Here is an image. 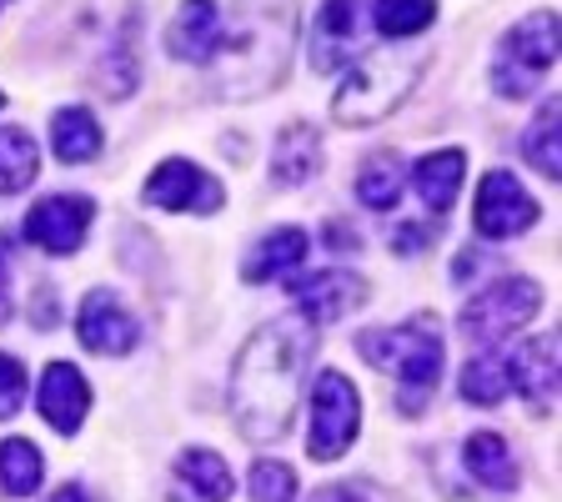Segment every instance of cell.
<instances>
[{"instance_id": "obj_1", "label": "cell", "mask_w": 562, "mask_h": 502, "mask_svg": "<svg viewBox=\"0 0 562 502\" xmlns=\"http://www.w3.org/2000/svg\"><path fill=\"white\" fill-rule=\"evenodd\" d=\"M312 332L302 322H267L246 337L232 372V417L246 443H281L292 433Z\"/></svg>"}, {"instance_id": "obj_2", "label": "cell", "mask_w": 562, "mask_h": 502, "mask_svg": "<svg viewBox=\"0 0 562 502\" xmlns=\"http://www.w3.org/2000/svg\"><path fill=\"white\" fill-rule=\"evenodd\" d=\"M296 11L292 0H241V21L211 51V86L232 101L267 96L292 66Z\"/></svg>"}, {"instance_id": "obj_3", "label": "cell", "mask_w": 562, "mask_h": 502, "mask_svg": "<svg viewBox=\"0 0 562 502\" xmlns=\"http://www.w3.org/2000/svg\"><path fill=\"white\" fill-rule=\"evenodd\" d=\"M422 66H427V51H402V46L367 51V56L351 66L347 81H341L337 101H331V121H337V126H372V121L392 116L412 96Z\"/></svg>"}, {"instance_id": "obj_4", "label": "cell", "mask_w": 562, "mask_h": 502, "mask_svg": "<svg viewBox=\"0 0 562 502\" xmlns=\"http://www.w3.org/2000/svg\"><path fill=\"white\" fill-rule=\"evenodd\" d=\"M357 352H362L372 367L392 372L402 382V412H422V402L432 398V387L442 382V332H437L432 316H417L407 327H382V332H362L357 337Z\"/></svg>"}, {"instance_id": "obj_5", "label": "cell", "mask_w": 562, "mask_h": 502, "mask_svg": "<svg viewBox=\"0 0 562 502\" xmlns=\"http://www.w3.org/2000/svg\"><path fill=\"white\" fill-rule=\"evenodd\" d=\"M552 60H558V11H532L497 41V56H492L487 70L492 91L507 96V101H522V96L538 91L542 70Z\"/></svg>"}, {"instance_id": "obj_6", "label": "cell", "mask_w": 562, "mask_h": 502, "mask_svg": "<svg viewBox=\"0 0 562 502\" xmlns=\"http://www.w3.org/2000/svg\"><path fill=\"white\" fill-rule=\"evenodd\" d=\"M538 306H542L538 281L507 277V281H492V287H482V292L472 297L468 306H462L457 327H462V337H468V342H477V347H492V342L513 337L517 327H527V322L538 316Z\"/></svg>"}, {"instance_id": "obj_7", "label": "cell", "mask_w": 562, "mask_h": 502, "mask_svg": "<svg viewBox=\"0 0 562 502\" xmlns=\"http://www.w3.org/2000/svg\"><path fill=\"white\" fill-rule=\"evenodd\" d=\"M362 433V398H357V387L327 367V372H316L312 382V437H306V453L316 462H337L351 443Z\"/></svg>"}, {"instance_id": "obj_8", "label": "cell", "mask_w": 562, "mask_h": 502, "mask_svg": "<svg viewBox=\"0 0 562 502\" xmlns=\"http://www.w3.org/2000/svg\"><path fill=\"white\" fill-rule=\"evenodd\" d=\"M91 216L95 207L86 197H46L35 201L31 216H25V242L50 252V257H70L91 232Z\"/></svg>"}, {"instance_id": "obj_9", "label": "cell", "mask_w": 562, "mask_h": 502, "mask_svg": "<svg viewBox=\"0 0 562 502\" xmlns=\"http://www.w3.org/2000/svg\"><path fill=\"white\" fill-rule=\"evenodd\" d=\"M140 197L151 201V207H161V211H216L226 191H222V181L206 176L196 161L171 156V161H161L151 171V181H146Z\"/></svg>"}, {"instance_id": "obj_10", "label": "cell", "mask_w": 562, "mask_h": 502, "mask_svg": "<svg viewBox=\"0 0 562 502\" xmlns=\"http://www.w3.org/2000/svg\"><path fill=\"white\" fill-rule=\"evenodd\" d=\"M357 46H362V0H322V11L312 21V41H306L312 70L331 76L357 56Z\"/></svg>"}, {"instance_id": "obj_11", "label": "cell", "mask_w": 562, "mask_h": 502, "mask_svg": "<svg viewBox=\"0 0 562 502\" xmlns=\"http://www.w3.org/2000/svg\"><path fill=\"white\" fill-rule=\"evenodd\" d=\"M472 222H477L482 236L503 242V236H517L538 222V201L517 187L513 171H487L477 187V216Z\"/></svg>"}, {"instance_id": "obj_12", "label": "cell", "mask_w": 562, "mask_h": 502, "mask_svg": "<svg viewBox=\"0 0 562 502\" xmlns=\"http://www.w3.org/2000/svg\"><path fill=\"white\" fill-rule=\"evenodd\" d=\"M76 337H81L86 352H101V357H121L140 342L136 316L116 302V292H91L81 302V316H76Z\"/></svg>"}, {"instance_id": "obj_13", "label": "cell", "mask_w": 562, "mask_h": 502, "mask_svg": "<svg viewBox=\"0 0 562 502\" xmlns=\"http://www.w3.org/2000/svg\"><path fill=\"white\" fill-rule=\"evenodd\" d=\"M507 382L522 392L527 408L538 412V417H548L558 408V337L542 332V337L527 342L513 362H507Z\"/></svg>"}, {"instance_id": "obj_14", "label": "cell", "mask_w": 562, "mask_h": 502, "mask_svg": "<svg viewBox=\"0 0 562 502\" xmlns=\"http://www.w3.org/2000/svg\"><path fill=\"white\" fill-rule=\"evenodd\" d=\"M35 402H41V417H46L56 433L70 437V433H81L86 408H91V387H86V377L70 362H50L46 377H41Z\"/></svg>"}, {"instance_id": "obj_15", "label": "cell", "mask_w": 562, "mask_h": 502, "mask_svg": "<svg viewBox=\"0 0 562 502\" xmlns=\"http://www.w3.org/2000/svg\"><path fill=\"white\" fill-rule=\"evenodd\" d=\"M296 306L306 322H337L357 302H367V281L357 271H316V277L296 281Z\"/></svg>"}, {"instance_id": "obj_16", "label": "cell", "mask_w": 562, "mask_h": 502, "mask_svg": "<svg viewBox=\"0 0 562 502\" xmlns=\"http://www.w3.org/2000/svg\"><path fill=\"white\" fill-rule=\"evenodd\" d=\"M232 472L211 447H187L171 468V502H226Z\"/></svg>"}, {"instance_id": "obj_17", "label": "cell", "mask_w": 562, "mask_h": 502, "mask_svg": "<svg viewBox=\"0 0 562 502\" xmlns=\"http://www.w3.org/2000/svg\"><path fill=\"white\" fill-rule=\"evenodd\" d=\"M222 41V11H216V0H181V11L176 21L166 25V51L176 60H211Z\"/></svg>"}, {"instance_id": "obj_18", "label": "cell", "mask_w": 562, "mask_h": 502, "mask_svg": "<svg viewBox=\"0 0 562 502\" xmlns=\"http://www.w3.org/2000/svg\"><path fill=\"white\" fill-rule=\"evenodd\" d=\"M316 171H322V131H312L306 121H296V126H286L277 136L271 176H277L281 187H306Z\"/></svg>"}, {"instance_id": "obj_19", "label": "cell", "mask_w": 562, "mask_h": 502, "mask_svg": "<svg viewBox=\"0 0 562 502\" xmlns=\"http://www.w3.org/2000/svg\"><path fill=\"white\" fill-rule=\"evenodd\" d=\"M462 166H468V156L457 152H432V156H422L417 171H412V187H417L422 207L432 211V216H447L457 201V191H462Z\"/></svg>"}, {"instance_id": "obj_20", "label": "cell", "mask_w": 562, "mask_h": 502, "mask_svg": "<svg viewBox=\"0 0 562 502\" xmlns=\"http://www.w3.org/2000/svg\"><path fill=\"white\" fill-rule=\"evenodd\" d=\"M306 261V232L302 226H277V232L261 236V246L246 257L241 277L251 281V287H261V281H277L286 277V271H296Z\"/></svg>"}, {"instance_id": "obj_21", "label": "cell", "mask_w": 562, "mask_h": 502, "mask_svg": "<svg viewBox=\"0 0 562 502\" xmlns=\"http://www.w3.org/2000/svg\"><path fill=\"white\" fill-rule=\"evenodd\" d=\"M462 462H468L472 482H482L487 492H513L517 488V457H513V447H507L503 433H472Z\"/></svg>"}, {"instance_id": "obj_22", "label": "cell", "mask_w": 562, "mask_h": 502, "mask_svg": "<svg viewBox=\"0 0 562 502\" xmlns=\"http://www.w3.org/2000/svg\"><path fill=\"white\" fill-rule=\"evenodd\" d=\"M50 152L66 166H86L101 156V126H95L86 105H66V111L50 116Z\"/></svg>"}, {"instance_id": "obj_23", "label": "cell", "mask_w": 562, "mask_h": 502, "mask_svg": "<svg viewBox=\"0 0 562 502\" xmlns=\"http://www.w3.org/2000/svg\"><path fill=\"white\" fill-rule=\"evenodd\" d=\"M41 478H46V457L35 453V443L5 437L0 443V488H5V498H31L41 488Z\"/></svg>"}, {"instance_id": "obj_24", "label": "cell", "mask_w": 562, "mask_h": 502, "mask_svg": "<svg viewBox=\"0 0 562 502\" xmlns=\"http://www.w3.org/2000/svg\"><path fill=\"white\" fill-rule=\"evenodd\" d=\"M402 171H407V166H402L397 152L367 156L362 176H357V197H362V207H372V211H392V207H397L402 181H407Z\"/></svg>"}, {"instance_id": "obj_25", "label": "cell", "mask_w": 562, "mask_h": 502, "mask_svg": "<svg viewBox=\"0 0 562 502\" xmlns=\"http://www.w3.org/2000/svg\"><path fill=\"white\" fill-rule=\"evenodd\" d=\"M41 171V146H35L25 131H0V197L11 191H25Z\"/></svg>"}, {"instance_id": "obj_26", "label": "cell", "mask_w": 562, "mask_h": 502, "mask_svg": "<svg viewBox=\"0 0 562 502\" xmlns=\"http://www.w3.org/2000/svg\"><path fill=\"white\" fill-rule=\"evenodd\" d=\"M462 398L468 402H477V408H497V402L513 392V382H507V362L503 357H472L468 367H462Z\"/></svg>"}, {"instance_id": "obj_27", "label": "cell", "mask_w": 562, "mask_h": 502, "mask_svg": "<svg viewBox=\"0 0 562 502\" xmlns=\"http://www.w3.org/2000/svg\"><path fill=\"white\" fill-rule=\"evenodd\" d=\"M522 156L532 166H538L548 181H558L562 176V152H558V101H548L538 111V121L527 126V136H522Z\"/></svg>"}, {"instance_id": "obj_28", "label": "cell", "mask_w": 562, "mask_h": 502, "mask_svg": "<svg viewBox=\"0 0 562 502\" xmlns=\"http://www.w3.org/2000/svg\"><path fill=\"white\" fill-rule=\"evenodd\" d=\"M376 31L392 35V41H407V35L427 31L437 21V0H376Z\"/></svg>"}, {"instance_id": "obj_29", "label": "cell", "mask_w": 562, "mask_h": 502, "mask_svg": "<svg viewBox=\"0 0 562 502\" xmlns=\"http://www.w3.org/2000/svg\"><path fill=\"white\" fill-rule=\"evenodd\" d=\"M251 502H296V472L286 462L261 457L251 468Z\"/></svg>"}, {"instance_id": "obj_30", "label": "cell", "mask_w": 562, "mask_h": 502, "mask_svg": "<svg viewBox=\"0 0 562 502\" xmlns=\"http://www.w3.org/2000/svg\"><path fill=\"white\" fill-rule=\"evenodd\" d=\"M25 402V367L0 352V417H15Z\"/></svg>"}, {"instance_id": "obj_31", "label": "cell", "mask_w": 562, "mask_h": 502, "mask_svg": "<svg viewBox=\"0 0 562 502\" xmlns=\"http://www.w3.org/2000/svg\"><path fill=\"white\" fill-rule=\"evenodd\" d=\"M11 316V236L0 232V327Z\"/></svg>"}, {"instance_id": "obj_32", "label": "cell", "mask_w": 562, "mask_h": 502, "mask_svg": "<svg viewBox=\"0 0 562 502\" xmlns=\"http://www.w3.org/2000/svg\"><path fill=\"white\" fill-rule=\"evenodd\" d=\"M56 297H50V287H41V292H35V302H31V322L35 327H56Z\"/></svg>"}, {"instance_id": "obj_33", "label": "cell", "mask_w": 562, "mask_h": 502, "mask_svg": "<svg viewBox=\"0 0 562 502\" xmlns=\"http://www.w3.org/2000/svg\"><path fill=\"white\" fill-rule=\"evenodd\" d=\"M312 502H367V498H362L357 488H351V482H337V488H322Z\"/></svg>"}, {"instance_id": "obj_34", "label": "cell", "mask_w": 562, "mask_h": 502, "mask_svg": "<svg viewBox=\"0 0 562 502\" xmlns=\"http://www.w3.org/2000/svg\"><path fill=\"white\" fill-rule=\"evenodd\" d=\"M422 242H427L422 226H397V232H392V246H397V252H412V246H422Z\"/></svg>"}, {"instance_id": "obj_35", "label": "cell", "mask_w": 562, "mask_h": 502, "mask_svg": "<svg viewBox=\"0 0 562 502\" xmlns=\"http://www.w3.org/2000/svg\"><path fill=\"white\" fill-rule=\"evenodd\" d=\"M46 502H95V498H91V492L81 488V482H66V488H56V492H50Z\"/></svg>"}, {"instance_id": "obj_36", "label": "cell", "mask_w": 562, "mask_h": 502, "mask_svg": "<svg viewBox=\"0 0 562 502\" xmlns=\"http://www.w3.org/2000/svg\"><path fill=\"white\" fill-rule=\"evenodd\" d=\"M0 105H5V96H0Z\"/></svg>"}, {"instance_id": "obj_37", "label": "cell", "mask_w": 562, "mask_h": 502, "mask_svg": "<svg viewBox=\"0 0 562 502\" xmlns=\"http://www.w3.org/2000/svg\"><path fill=\"white\" fill-rule=\"evenodd\" d=\"M0 5H5V0H0Z\"/></svg>"}]
</instances>
